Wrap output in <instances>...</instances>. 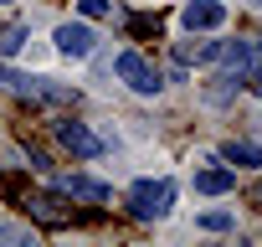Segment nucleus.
Returning a JSON list of instances; mask_svg holds the SVG:
<instances>
[{
  "label": "nucleus",
  "mask_w": 262,
  "mask_h": 247,
  "mask_svg": "<svg viewBox=\"0 0 262 247\" xmlns=\"http://www.w3.org/2000/svg\"><path fill=\"white\" fill-rule=\"evenodd\" d=\"M170 206H175V180H134L128 186V211L144 216V221L165 216Z\"/></svg>",
  "instance_id": "nucleus-1"
},
{
  "label": "nucleus",
  "mask_w": 262,
  "mask_h": 247,
  "mask_svg": "<svg viewBox=\"0 0 262 247\" xmlns=\"http://www.w3.org/2000/svg\"><path fill=\"white\" fill-rule=\"evenodd\" d=\"M113 67H118V77H123L128 88H134V93H144V98H155V93L165 88V77H160V72H155V67H149L134 47H128V52H118V62H113Z\"/></svg>",
  "instance_id": "nucleus-2"
},
{
  "label": "nucleus",
  "mask_w": 262,
  "mask_h": 247,
  "mask_svg": "<svg viewBox=\"0 0 262 247\" xmlns=\"http://www.w3.org/2000/svg\"><path fill=\"white\" fill-rule=\"evenodd\" d=\"M57 139H62L72 155H82V160H98V155H103V139L88 129V123H57Z\"/></svg>",
  "instance_id": "nucleus-3"
},
{
  "label": "nucleus",
  "mask_w": 262,
  "mask_h": 247,
  "mask_svg": "<svg viewBox=\"0 0 262 247\" xmlns=\"http://www.w3.org/2000/svg\"><path fill=\"white\" fill-rule=\"evenodd\" d=\"M180 21H185L190 31H216V26L226 21V6H221V0H190V6L180 11Z\"/></svg>",
  "instance_id": "nucleus-4"
},
{
  "label": "nucleus",
  "mask_w": 262,
  "mask_h": 247,
  "mask_svg": "<svg viewBox=\"0 0 262 247\" xmlns=\"http://www.w3.org/2000/svg\"><path fill=\"white\" fill-rule=\"evenodd\" d=\"M93 26H82V21H62L57 26V52H67V57H88L93 52Z\"/></svg>",
  "instance_id": "nucleus-5"
},
{
  "label": "nucleus",
  "mask_w": 262,
  "mask_h": 247,
  "mask_svg": "<svg viewBox=\"0 0 262 247\" xmlns=\"http://www.w3.org/2000/svg\"><path fill=\"white\" fill-rule=\"evenodd\" d=\"M57 191H62V196H77V201H108V186L93 180V175H62Z\"/></svg>",
  "instance_id": "nucleus-6"
},
{
  "label": "nucleus",
  "mask_w": 262,
  "mask_h": 247,
  "mask_svg": "<svg viewBox=\"0 0 262 247\" xmlns=\"http://www.w3.org/2000/svg\"><path fill=\"white\" fill-rule=\"evenodd\" d=\"M231 186H236V170H226V165H211V170L195 175V191L201 196H226Z\"/></svg>",
  "instance_id": "nucleus-7"
},
{
  "label": "nucleus",
  "mask_w": 262,
  "mask_h": 247,
  "mask_svg": "<svg viewBox=\"0 0 262 247\" xmlns=\"http://www.w3.org/2000/svg\"><path fill=\"white\" fill-rule=\"evenodd\" d=\"M26 206H31V211H36L47 227H62V221H72V211H67L57 196H26Z\"/></svg>",
  "instance_id": "nucleus-8"
},
{
  "label": "nucleus",
  "mask_w": 262,
  "mask_h": 247,
  "mask_svg": "<svg viewBox=\"0 0 262 247\" xmlns=\"http://www.w3.org/2000/svg\"><path fill=\"white\" fill-rule=\"evenodd\" d=\"M216 57H221L236 77H247V67H252V57H257V52H252V42H231V47H221Z\"/></svg>",
  "instance_id": "nucleus-9"
},
{
  "label": "nucleus",
  "mask_w": 262,
  "mask_h": 247,
  "mask_svg": "<svg viewBox=\"0 0 262 247\" xmlns=\"http://www.w3.org/2000/svg\"><path fill=\"white\" fill-rule=\"evenodd\" d=\"M226 160H231V165H257L262 155H257V145H247V139H231V145H226Z\"/></svg>",
  "instance_id": "nucleus-10"
},
{
  "label": "nucleus",
  "mask_w": 262,
  "mask_h": 247,
  "mask_svg": "<svg viewBox=\"0 0 262 247\" xmlns=\"http://www.w3.org/2000/svg\"><path fill=\"white\" fill-rule=\"evenodd\" d=\"M77 11H82L88 21H103V16H108L113 6H108V0H77Z\"/></svg>",
  "instance_id": "nucleus-11"
},
{
  "label": "nucleus",
  "mask_w": 262,
  "mask_h": 247,
  "mask_svg": "<svg viewBox=\"0 0 262 247\" xmlns=\"http://www.w3.org/2000/svg\"><path fill=\"white\" fill-rule=\"evenodd\" d=\"M231 88H242V77H216V88H211V103H226V98H231Z\"/></svg>",
  "instance_id": "nucleus-12"
},
{
  "label": "nucleus",
  "mask_w": 262,
  "mask_h": 247,
  "mask_svg": "<svg viewBox=\"0 0 262 247\" xmlns=\"http://www.w3.org/2000/svg\"><path fill=\"white\" fill-rule=\"evenodd\" d=\"M201 227H206V232H226V227H231V211H206Z\"/></svg>",
  "instance_id": "nucleus-13"
},
{
  "label": "nucleus",
  "mask_w": 262,
  "mask_h": 247,
  "mask_svg": "<svg viewBox=\"0 0 262 247\" xmlns=\"http://www.w3.org/2000/svg\"><path fill=\"white\" fill-rule=\"evenodd\" d=\"M257 57H262V52H257ZM242 83H247V88L262 98V62H257V67H247V77H242Z\"/></svg>",
  "instance_id": "nucleus-14"
},
{
  "label": "nucleus",
  "mask_w": 262,
  "mask_h": 247,
  "mask_svg": "<svg viewBox=\"0 0 262 247\" xmlns=\"http://www.w3.org/2000/svg\"><path fill=\"white\" fill-rule=\"evenodd\" d=\"M21 47V26H11V31H0V52H16Z\"/></svg>",
  "instance_id": "nucleus-15"
},
{
  "label": "nucleus",
  "mask_w": 262,
  "mask_h": 247,
  "mask_svg": "<svg viewBox=\"0 0 262 247\" xmlns=\"http://www.w3.org/2000/svg\"><path fill=\"white\" fill-rule=\"evenodd\" d=\"M247 201H252V206H262V186H252V191H247Z\"/></svg>",
  "instance_id": "nucleus-16"
},
{
  "label": "nucleus",
  "mask_w": 262,
  "mask_h": 247,
  "mask_svg": "<svg viewBox=\"0 0 262 247\" xmlns=\"http://www.w3.org/2000/svg\"><path fill=\"white\" fill-rule=\"evenodd\" d=\"M252 6H262V0H252Z\"/></svg>",
  "instance_id": "nucleus-17"
},
{
  "label": "nucleus",
  "mask_w": 262,
  "mask_h": 247,
  "mask_svg": "<svg viewBox=\"0 0 262 247\" xmlns=\"http://www.w3.org/2000/svg\"><path fill=\"white\" fill-rule=\"evenodd\" d=\"M0 6H6V0H0Z\"/></svg>",
  "instance_id": "nucleus-18"
}]
</instances>
